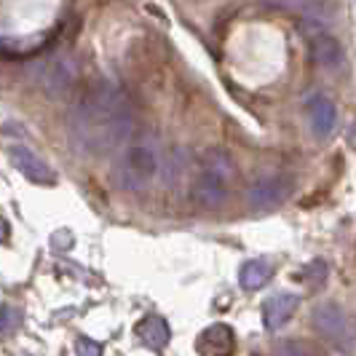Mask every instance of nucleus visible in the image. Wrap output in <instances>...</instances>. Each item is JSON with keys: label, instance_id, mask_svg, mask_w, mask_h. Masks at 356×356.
<instances>
[{"label": "nucleus", "instance_id": "nucleus-1", "mask_svg": "<svg viewBox=\"0 0 356 356\" xmlns=\"http://www.w3.org/2000/svg\"><path fill=\"white\" fill-rule=\"evenodd\" d=\"M134 129L131 107L124 91L99 81L75 102L67 121L70 140L78 150L89 156H107L126 145Z\"/></svg>", "mask_w": 356, "mask_h": 356}, {"label": "nucleus", "instance_id": "nucleus-2", "mask_svg": "<svg viewBox=\"0 0 356 356\" xmlns=\"http://www.w3.org/2000/svg\"><path fill=\"white\" fill-rule=\"evenodd\" d=\"M233 177H236V166L231 156L225 150H209L198 166V175L191 188V201L204 212L220 209L228 201Z\"/></svg>", "mask_w": 356, "mask_h": 356}, {"label": "nucleus", "instance_id": "nucleus-3", "mask_svg": "<svg viewBox=\"0 0 356 356\" xmlns=\"http://www.w3.org/2000/svg\"><path fill=\"white\" fill-rule=\"evenodd\" d=\"M159 175V156L150 145H131L121 156L118 179L126 191H145Z\"/></svg>", "mask_w": 356, "mask_h": 356}, {"label": "nucleus", "instance_id": "nucleus-4", "mask_svg": "<svg viewBox=\"0 0 356 356\" xmlns=\"http://www.w3.org/2000/svg\"><path fill=\"white\" fill-rule=\"evenodd\" d=\"M6 153H8V161L17 166V172H22L27 179H33V182H38V185H54V182H56L51 166H49L43 159H38L27 145H22V143L8 145Z\"/></svg>", "mask_w": 356, "mask_h": 356}, {"label": "nucleus", "instance_id": "nucleus-5", "mask_svg": "<svg viewBox=\"0 0 356 356\" xmlns=\"http://www.w3.org/2000/svg\"><path fill=\"white\" fill-rule=\"evenodd\" d=\"M289 179L284 177H263L257 182H252V188L247 191V204L257 212H266L279 207L286 196H289Z\"/></svg>", "mask_w": 356, "mask_h": 356}, {"label": "nucleus", "instance_id": "nucleus-6", "mask_svg": "<svg viewBox=\"0 0 356 356\" xmlns=\"http://www.w3.org/2000/svg\"><path fill=\"white\" fill-rule=\"evenodd\" d=\"M311 321L314 327L319 330V335H324L332 343H343L348 338V327H346V314L338 303H321L314 308L311 314Z\"/></svg>", "mask_w": 356, "mask_h": 356}, {"label": "nucleus", "instance_id": "nucleus-7", "mask_svg": "<svg viewBox=\"0 0 356 356\" xmlns=\"http://www.w3.org/2000/svg\"><path fill=\"white\" fill-rule=\"evenodd\" d=\"M78 81V67L70 56H59L43 72V89L51 97H65Z\"/></svg>", "mask_w": 356, "mask_h": 356}, {"label": "nucleus", "instance_id": "nucleus-8", "mask_svg": "<svg viewBox=\"0 0 356 356\" xmlns=\"http://www.w3.org/2000/svg\"><path fill=\"white\" fill-rule=\"evenodd\" d=\"M305 113H308V121H311V129L316 137H330L338 126V107L330 97L324 94H316L308 99L305 105Z\"/></svg>", "mask_w": 356, "mask_h": 356}, {"label": "nucleus", "instance_id": "nucleus-9", "mask_svg": "<svg viewBox=\"0 0 356 356\" xmlns=\"http://www.w3.org/2000/svg\"><path fill=\"white\" fill-rule=\"evenodd\" d=\"M298 305H300V298L292 295V292H279V295L268 298L266 303H263V321H266V327L268 330L284 327L286 321L295 316Z\"/></svg>", "mask_w": 356, "mask_h": 356}, {"label": "nucleus", "instance_id": "nucleus-10", "mask_svg": "<svg viewBox=\"0 0 356 356\" xmlns=\"http://www.w3.org/2000/svg\"><path fill=\"white\" fill-rule=\"evenodd\" d=\"M311 56L321 70H335L343 62V46L338 43V38L327 35V33H316L311 38Z\"/></svg>", "mask_w": 356, "mask_h": 356}, {"label": "nucleus", "instance_id": "nucleus-11", "mask_svg": "<svg viewBox=\"0 0 356 356\" xmlns=\"http://www.w3.org/2000/svg\"><path fill=\"white\" fill-rule=\"evenodd\" d=\"M270 276H273V268L268 260H250L238 270V284L247 292H257L270 282Z\"/></svg>", "mask_w": 356, "mask_h": 356}, {"label": "nucleus", "instance_id": "nucleus-12", "mask_svg": "<svg viewBox=\"0 0 356 356\" xmlns=\"http://www.w3.org/2000/svg\"><path fill=\"white\" fill-rule=\"evenodd\" d=\"M137 335L143 338L145 346H150V348H163L169 338H172V332H169V324L163 316H145L140 324H137Z\"/></svg>", "mask_w": 356, "mask_h": 356}, {"label": "nucleus", "instance_id": "nucleus-13", "mask_svg": "<svg viewBox=\"0 0 356 356\" xmlns=\"http://www.w3.org/2000/svg\"><path fill=\"white\" fill-rule=\"evenodd\" d=\"M300 279H303L308 286H321L324 282H327V263L324 260H314V263H308V266L303 268V273H300Z\"/></svg>", "mask_w": 356, "mask_h": 356}, {"label": "nucleus", "instance_id": "nucleus-14", "mask_svg": "<svg viewBox=\"0 0 356 356\" xmlns=\"http://www.w3.org/2000/svg\"><path fill=\"white\" fill-rule=\"evenodd\" d=\"M14 311H11V305H3V319H0V332L3 335H11V330H14Z\"/></svg>", "mask_w": 356, "mask_h": 356}, {"label": "nucleus", "instance_id": "nucleus-15", "mask_svg": "<svg viewBox=\"0 0 356 356\" xmlns=\"http://www.w3.org/2000/svg\"><path fill=\"white\" fill-rule=\"evenodd\" d=\"M276 351H282V354H284V351H289V354H305V351H311V348H305L303 343H300V346H279Z\"/></svg>", "mask_w": 356, "mask_h": 356}, {"label": "nucleus", "instance_id": "nucleus-16", "mask_svg": "<svg viewBox=\"0 0 356 356\" xmlns=\"http://www.w3.org/2000/svg\"><path fill=\"white\" fill-rule=\"evenodd\" d=\"M78 351H91V354H97V351H99V346H89V343H78Z\"/></svg>", "mask_w": 356, "mask_h": 356}]
</instances>
